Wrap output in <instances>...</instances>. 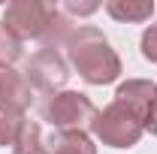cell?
Returning <instances> with one entry per match:
<instances>
[{
    "mask_svg": "<svg viewBox=\"0 0 157 154\" xmlns=\"http://www.w3.org/2000/svg\"><path fill=\"white\" fill-rule=\"evenodd\" d=\"M24 76L30 82V88H36L42 94H58L67 85V79H70V64L60 58V52L39 48V52H33L27 58Z\"/></svg>",
    "mask_w": 157,
    "mask_h": 154,
    "instance_id": "obj_5",
    "label": "cell"
},
{
    "mask_svg": "<svg viewBox=\"0 0 157 154\" xmlns=\"http://www.w3.org/2000/svg\"><path fill=\"white\" fill-rule=\"evenodd\" d=\"M97 106L82 91H58L48 94L39 106L42 121H48L58 133H88L97 121Z\"/></svg>",
    "mask_w": 157,
    "mask_h": 154,
    "instance_id": "obj_2",
    "label": "cell"
},
{
    "mask_svg": "<svg viewBox=\"0 0 157 154\" xmlns=\"http://www.w3.org/2000/svg\"><path fill=\"white\" fill-rule=\"evenodd\" d=\"M115 103H121L142 124L145 133L157 136V85L151 79H127L115 91Z\"/></svg>",
    "mask_w": 157,
    "mask_h": 154,
    "instance_id": "obj_4",
    "label": "cell"
},
{
    "mask_svg": "<svg viewBox=\"0 0 157 154\" xmlns=\"http://www.w3.org/2000/svg\"><path fill=\"white\" fill-rule=\"evenodd\" d=\"M91 130H94V136H97L103 145H109V148H133L139 139L145 136L142 124H139L121 103H115V100H112L103 112H97V121H94Z\"/></svg>",
    "mask_w": 157,
    "mask_h": 154,
    "instance_id": "obj_3",
    "label": "cell"
},
{
    "mask_svg": "<svg viewBox=\"0 0 157 154\" xmlns=\"http://www.w3.org/2000/svg\"><path fill=\"white\" fill-rule=\"evenodd\" d=\"M100 3H76V0H70V3H63V12L73 18V15H91V12H97Z\"/></svg>",
    "mask_w": 157,
    "mask_h": 154,
    "instance_id": "obj_15",
    "label": "cell"
},
{
    "mask_svg": "<svg viewBox=\"0 0 157 154\" xmlns=\"http://www.w3.org/2000/svg\"><path fill=\"white\" fill-rule=\"evenodd\" d=\"M18 121L21 118H12V115H3V112H0V148H3V145H12L15 130H18Z\"/></svg>",
    "mask_w": 157,
    "mask_h": 154,
    "instance_id": "obj_14",
    "label": "cell"
},
{
    "mask_svg": "<svg viewBox=\"0 0 157 154\" xmlns=\"http://www.w3.org/2000/svg\"><path fill=\"white\" fill-rule=\"evenodd\" d=\"M30 106H33V88L27 76L15 67L0 64V112L12 118H24Z\"/></svg>",
    "mask_w": 157,
    "mask_h": 154,
    "instance_id": "obj_7",
    "label": "cell"
},
{
    "mask_svg": "<svg viewBox=\"0 0 157 154\" xmlns=\"http://www.w3.org/2000/svg\"><path fill=\"white\" fill-rule=\"evenodd\" d=\"M73 33H76V24L63 12V6H48V18H45V27H42V33H39L42 48H52V52L67 48V42H70Z\"/></svg>",
    "mask_w": 157,
    "mask_h": 154,
    "instance_id": "obj_8",
    "label": "cell"
},
{
    "mask_svg": "<svg viewBox=\"0 0 157 154\" xmlns=\"http://www.w3.org/2000/svg\"><path fill=\"white\" fill-rule=\"evenodd\" d=\"M24 55V42H21L3 21H0V64H6V67H12L15 60Z\"/></svg>",
    "mask_w": 157,
    "mask_h": 154,
    "instance_id": "obj_12",
    "label": "cell"
},
{
    "mask_svg": "<svg viewBox=\"0 0 157 154\" xmlns=\"http://www.w3.org/2000/svg\"><path fill=\"white\" fill-rule=\"evenodd\" d=\"M45 18H48V3H39V0H12L3 9V24L21 42L39 39L42 27H45Z\"/></svg>",
    "mask_w": 157,
    "mask_h": 154,
    "instance_id": "obj_6",
    "label": "cell"
},
{
    "mask_svg": "<svg viewBox=\"0 0 157 154\" xmlns=\"http://www.w3.org/2000/svg\"><path fill=\"white\" fill-rule=\"evenodd\" d=\"M67 64L88 85H109L121 76V58L94 24H82L67 42Z\"/></svg>",
    "mask_w": 157,
    "mask_h": 154,
    "instance_id": "obj_1",
    "label": "cell"
},
{
    "mask_svg": "<svg viewBox=\"0 0 157 154\" xmlns=\"http://www.w3.org/2000/svg\"><path fill=\"white\" fill-rule=\"evenodd\" d=\"M12 154H48V145L42 139L39 124L30 121L27 115L18 121V130H15V139H12Z\"/></svg>",
    "mask_w": 157,
    "mask_h": 154,
    "instance_id": "obj_10",
    "label": "cell"
},
{
    "mask_svg": "<svg viewBox=\"0 0 157 154\" xmlns=\"http://www.w3.org/2000/svg\"><path fill=\"white\" fill-rule=\"evenodd\" d=\"M48 148L52 154H97V145L88 133H55Z\"/></svg>",
    "mask_w": 157,
    "mask_h": 154,
    "instance_id": "obj_11",
    "label": "cell"
},
{
    "mask_svg": "<svg viewBox=\"0 0 157 154\" xmlns=\"http://www.w3.org/2000/svg\"><path fill=\"white\" fill-rule=\"evenodd\" d=\"M154 9L151 0H106V12L121 24H142L154 15Z\"/></svg>",
    "mask_w": 157,
    "mask_h": 154,
    "instance_id": "obj_9",
    "label": "cell"
},
{
    "mask_svg": "<svg viewBox=\"0 0 157 154\" xmlns=\"http://www.w3.org/2000/svg\"><path fill=\"white\" fill-rule=\"evenodd\" d=\"M139 48H142V58L157 64V24L145 27L142 30V39H139Z\"/></svg>",
    "mask_w": 157,
    "mask_h": 154,
    "instance_id": "obj_13",
    "label": "cell"
}]
</instances>
